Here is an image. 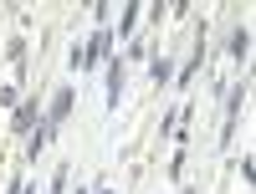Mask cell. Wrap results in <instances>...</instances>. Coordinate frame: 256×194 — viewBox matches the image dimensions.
<instances>
[{
  "mask_svg": "<svg viewBox=\"0 0 256 194\" xmlns=\"http://www.w3.org/2000/svg\"><path fill=\"white\" fill-rule=\"evenodd\" d=\"M77 194H88V189H77Z\"/></svg>",
  "mask_w": 256,
  "mask_h": 194,
  "instance_id": "obj_5",
  "label": "cell"
},
{
  "mask_svg": "<svg viewBox=\"0 0 256 194\" xmlns=\"http://www.w3.org/2000/svg\"><path fill=\"white\" fill-rule=\"evenodd\" d=\"M246 41H251V36H246V26H241L236 36H230V56H246Z\"/></svg>",
  "mask_w": 256,
  "mask_h": 194,
  "instance_id": "obj_4",
  "label": "cell"
},
{
  "mask_svg": "<svg viewBox=\"0 0 256 194\" xmlns=\"http://www.w3.org/2000/svg\"><path fill=\"white\" fill-rule=\"evenodd\" d=\"M98 194H108V189H98Z\"/></svg>",
  "mask_w": 256,
  "mask_h": 194,
  "instance_id": "obj_6",
  "label": "cell"
},
{
  "mask_svg": "<svg viewBox=\"0 0 256 194\" xmlns=\"http://www.w3.org/2000/svg\"><path fill=\"white\" fill-rule=\"evenodd\" d=\"M31 123H36V102H20L16 107V133H31Z\"/></svg>",
  "mask_w": 256,
  "mask_h": 194,
  "instance_id": "obj_3",
  "label": "cell"
},
{
  "mask_svg": "<svg viewBox=\"0 0 256 194\" xmlns=\"http://www.w3.org/2000/svg\"><path fill=\"white\" fill-rule=\"evenodd\" d=\"M108 46H113V31H108V26H98V36L88 41V51H72V61H77V67H92V61L108 56Z\"/></svg>",
  "mask_w": 256,
  "mask_h": 194,
  "instance_id": "obj_1",
  "label": "cell"
},
{
  "mask_svg": "<svg viewBox=\"0 0 256 194\" xmlns=\"http://www.w3.org/2000/svg\"><path fill=\"white\" fill-rule=\"evenodd\" d=\"M67 107H72V87H62V92H56V102H52V113H46V128H56L62 118H67Z\"/></svg>",
  "mask_w": 256,
  "mask_h": 194,
  "instance_id": "obj_2",
  "label": "cell"
}]
</instances>
